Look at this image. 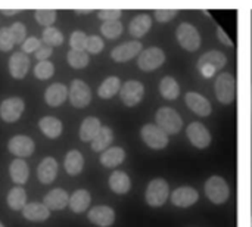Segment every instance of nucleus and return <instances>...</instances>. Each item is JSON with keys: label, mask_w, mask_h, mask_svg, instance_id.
I'll use <instances>...</instances> for the list:
<instances>
[{"label": "nucleus", "mask_w": 252, "mask_h": 227, "mask_svg": "<svg viewBox=\"0 0 252 227\" xmlns=\"http://www.w3.org/2000/svg\"><path fill=\"white\" fill-rule=\"evenodd\" d=\"M155 120H157V126L165 134H177L182 130V127H183L182 117L173 108L164 106V108L158 109V112L155 115Z\"/></svg>", "instance_id": "f257e3e1"}, {"label": "nucleus", "mask_w": 252, "mask_h": 227, "mask_svg": "<svg viewBox=\"0 0 252 227\" xmlns=\"http://www.w3.org/2000/svg\"><path fill=\"white\" fill-rule=\"evenodd\" d=\"M205 195L213 204H224L230 196V188L227 182L220 176H213L205 183Z\"/></svg>", "instance_id": "f03ea898"}, {"label": "nucleus", "mask_w": 252, "mask_h": 227, "mask_svg": "<svg viewBox=\"0 0 252 227\" xmlns=\"http://www.w3.org/2000/svg\"><path fill=\"white\" fill-rule=\"evenodd\" d=\"M226 56L219 50H211L204 53L198 61V69L202 77H213L217 71H220L226 65Z\"/></svg>", "instance_id": "7ed1b4c3"}, {"label": "nucleus", "mask_w": 252, "mask_h": 227, "mask_svg": "<svg viewBox=\"0 0 252 227\" xmlns=\"http://www.w3.org/2000/svg\"><path fill=\"white\" fill-rule=\"evenodd\" d=\"M176 37L179 44L189 52H195L198 50V47L201 46V35L198 32V30L189 24V22H182L177 30H176Z\"/></svg>", "instance_id": "20e7f679"}, {"label": "nucleus", "mask_w": 252, "mask_h": 227, "mask_svg": "<svg viewBox=\"0 0 252 227\" xmlns=\"http://www.w3.org/2000/svg\"><path fill=\"white\" fill-rule=\"evenodd\" d=\"M170 195V186L164 179H154L146 188V202L151 207H162Z\"/></svg>", "instance_id": "39448f33"}, {"label": "nucleus", "mask_w": 252, "mask_h": 227, "mask_svg": "<svg viewBox=\"0 0 252 227\" xmlns=\"http://www.w3.org/2000/svg\"><path fill=\"white\" fill-rule=\"evenodd\" d=\"M214 86H216V96L221 103L229 105L233 102L235 95H236V81L232 74L229 72L220 74Z\"/></svg>", "instance_id": "423d86ee"}, {"label": "nucleus", "mask_w": 252, "mask_h": 227, "mask_svg": "<svg viewBox=\"0 0 252 227\" xmlns=\"http://www.w3.org/2000/svg\"><path fill=\"white\" fill-rule=\"evenodd\" d=\"M69 102L75 108H84L92 100V90L83 80H72L69 84V93H68Z\"/></svg>", "instance_id": "0eeeda50"}, {"label": "nucleus", "mask_w": 252, "mask_h": 227, "mask_svg": "<svg viewBox=\"0 0 252 227\" xmlns=\"http://www.w3.org/2000/svg\"><path fill=\"white\" fill-rule=\"evenodd\" d=\"M7 149L10 154H13L16 158H27V157H31L34 154V149H35V143L34 140L30 137V136H25V134H16L13 137L9 139L7 142Z\"/></svg>", "instance_id": "6e6552de"}, {"label": "nucleus", "mask_w": 252, "mask_h": 227, "mask_svg": "<svg viewBox=\"0 0 252 227\" xmlns=\"http://www.w3.org/2000/svg\"><path fill=\"white\" fill-rule=\"evenodd\" d=\"M142 139L152 149H164L168 145V134H165L157 124H146L142 127Z\"/></svg>", "instance_id": "1a4fd4ad"}, {"label": "nucleus", "mask_w": 252, "mask_h": 227, "mask_svg": "<svg viewBox=\"0 0 252 227\" xmlns=\"http://www.w3.org/2000/svg\"><path fill=\"white\" fill-rule=\"evenodd\" d=\"M145 95V87L140 81L136 80H128L121 86L120 96L121 100L126 106H136Z\"/></svg>", "instance_id": "9d476101"}, {"label": "nucleus", "mask_w": 252, "mask_h": 227, "mask_svg": "<svg viewBox=\"0 0 252 227\" xmlns=\"http://www.w3.org/2000/svg\"><path fill=\"white\" fill-rule=\"evenodd\" d=\"M24 109H25V102L21 97L18 96L7 97L0 105V117L6 123H15L21 118Z\"/></svg>", "instance_id": "9b49d317"}, {"label": "nucleus", "mask_w": 252, "mask_h": 227, "mask_svg": "<svg viewBox=\"0 0 252 227\" xmlns=\"http://www.w3.org/2000/svg\"><path fill=\"white\" fill-rule=\"evenodd\" d=\"M165 61V55L159 47H149L139 55L137 65L142 71H154L159 68Z\"/></svg>", "instance_id": "f8f14e48"}, {"label": "nucleus", "mask_w": 252, "mask_h": 227, "mask_svg": "<svg viewBox=\"0 0 252 227\" xmlns=\"http://www.w3.org/2000/svg\"><path fill=\"white\" fill-rule=\"evenodd\" d=\"M186 134H188V139L190 140V143L198 149H205L211 143V134H210L208 129L201 123L189 124Z\"/></svg>", "instance_id": "ddd939ff"}, {"label": "nucleus", "mask_w": 252, "mask_h": 227, "mask_svg": "<svg viewBox=\"0 0 252 227\" xmlns=\"http://www.w3.org/2000/svg\"><path fill=\"white\" fill-rule=\"evenodd\" d=\"M89 222L99 227H109L115 222V211L108 205H96L87 214Z\"/></svg>", "instance_id": "4468645a"}, {"label": "nucleus", "mask_w": 252, "mask_h": 227, "mask_svg": "<svg viewBox=\"0 0 252 227\" xmlns=\"http://www.w3.org/2000/svg\"><path fill=\"white\" fill-rule=\"evenodd\" d=\"M142 43L140 41H127V43H123L117 47L112 49L111 52V58L115 61V62H127L133 58H136L137 55H140L142 52Z\"/></svg>", "instance_id": "2eb2a0df"}, {"label": "nucleus", "mask_w": 252, "mask_h": 227, "mask_svg": "<svg viewBox=\"0 0 252 227\" xmlns=\"http://www.w3.org/2000/svg\"><path fill=\"white\" fill-rule=\"evenodd\" d=\"M30 69V58L24 52H13L9 58V72L13 78L22 80Z\"/></svg>", "instance_id": "dca6fc26"}, {"label": "nucleus", "mask_w": 252, "mask_h": 227, "mask_svg": "<svg viewBox=\"0 0 252 227\" xmlns=\"http://www.w3.org/2000/svg\"><path fill=\"white\" fill-rule=\"evenodd\" d=\"M186 105L190 111H193L196 115L199 117H208L211 114V103L207 97H204L199 93L195 92H189L186 93Z\"/></svg>", "instance_id": "f3484780"}, {"label": "nucleus", "mask_w": 252, "mask_h": 227, "mask_svg": "<svg viewBox=\"0 0 252 227\" xmlns=\"http://www.w3.org/2000/svg\"><path fill=\"white\" fill-rule=\"evenodd\" d=\"M58 161L53 157H46L37 167V177L43 185H50L58 176Z\"/></svg>", "instance_id": "a211bd4d"}, {"label": "nucleus", "mask_w": 252, "mask_h": 227, "mask_svg": "<svg viewBox=\"0 0 252 227\" xmlns=\"http://www.w3.org/2000/svg\"><path fill=\"white\" fill-rule=\"evenodd\" d=\"M43 204L50 210V211H59L63 210L69 204V195L66 191L56 188L50 192H47L43 198Z\"/></svg>", "instance_id": "6ab92c4d"}, {"label": "nucleus", "mask_w": 252, "mask_h": 227, "mask_svg": "<svg viewBox=\"0 0 252 227\" xmlns=\"http://www.w3.org/2000/svg\"><path fill=\"white\" fill-rule=\"evenodd\" d=\"M198 198H199V195H198L196 189H193L190 186L179 188L171 194V202L180 208H188V207L193 205L198 201Z\"/></svg>", "instance_id": "aec40b11"}, {"label": "nucleus", "mask_w": 252, "mask_h": 227, "mask_svg": "<svg viewBox=\"0 0 252 227\" xmlns=\"http://www.w3.org/2000/svg\"><path fill=\"white\" fill-rule=\"evenodd\" d=\"M69 89L62 83L50 84L44 92V100L49 106H59L68 99Z\"/></svg>", "instance_id": "412c9836"}, {"label": "nucleus", "mask_w": 252, "mask_h": 227, "mask_svg": "<svg viewBox=\"0 0 252 227\" xmlns=\"http://www.w3.org/2000/svg\"><path fill=\"white\" fill-rule=\"evenodd\" d=\"M9 174H10L12 182L16 183L18 186H22L24 183H27V180L30 177V168H28V164L25 162V160L15 158L9 165Z\"/></svg>", "instance_id": "4be33fe9"}, {"label": "nucleus", "mask_w": 252, "mask_h": 227, "mask_svg": "<svg viewBox=\"0 0 252 227\" xmlns=\"http://www.w3.org/2000/svg\"><path fill=\"white\" fill-rule=\"evenodd\" d=\"M22 216L30 222H46L50 217V210L43 202H31L24 207Z\"/></svg>", "instance_id": "5701e85b"}, {"label": "nucleus", "mask_w": 252, "mask_h": 227, "mask_svg": "<svg viewBox=\"0 0 252 227\" xmlns=\"http://www.w3.org/2000/svg\"><path fill=\"white\" fill-rule=\"evenodd\" d=\"M38 129L41 130V133L49 137V139H56L61 136L62 130H63V126H62V121L58 120L56 117H52V115H47V117H43L40 118L38 121Z\"/></svg>", "instance_id": "b1692460"}, {"label": "nucleus", "mask_w": 252, "mask_h": 227, "mask_svg": "<svg viewBox=\"0 0 252 227\" xmlns=\"http://www.w3.org/2000/svg\"><path fill=\"white\" fill-rule=\"evenodd\" d=\"M126 160V152L120 146H112L108 148L105 152L100 155V164L106 168H115L118 167L123 161Z\"/></svg>", "instance_id": "393cba45"}, {"label": "nucleus", "mask_w": 252, "mask_h": 227, "mask_svg": "<svg viewBox=\"0 0 252 227\" xmlns=\"http://www.w3.org/2000/svg\"><path fill=\"white\" fill-rule=\"evenodd\" d=\"M90 202H92L90 192L86 191V189H78V191H75L69 196V204L68 205H69V208H71L72 213L80 214V213H84L89 208Z\"/></svg>", "instance_id": "a878e982"}, {"label": "nucleus", "mask_w": 252, "mask_h": 227, "mask_svg": "<svg viewBox=\"0 0 252 227\" xmlns=\"http://www.w3.org/2000/svg\"><path fill=\"white\" fill-rule=\"evenodd\" d=\"M152 27V19L149 15L143 13V15H137L134 16L131 21H130V25H128V31L130 34L134 37V38H140L143 37Z\"/></svg>", "instance_id": "bb28decb"}, {"label": "nucleus", "mask_w": 252, "mask_h": 227, "mask_svg": "<svg viewBox=\"0 0 252 227\" xmlns=\"http://www.w3.org/2000/svg\"><path fill=\"white\" fill-rule=\"evenodd\" d=\"M102 124L96 117H87L80 126V139L83 142H92L100 131Z\"/></svg>", "instance_id": "cd10ccee"}, {"label": "nucleus", "mask_w": 252, "mask_h": 227, "mask_svg": "<svg viewBox=\"0 0 252 227\" xmlns=\"http://www.w3.org/2000/svg\"><path fill=\"white\" fill-rule=\"evenodd\" d=\"M63 167L66 170V173L69 176H77L83 171L84 167V158L81 155L80 151L72 149L65 155V161H63Z\"/></svg>", "instance_id": "c85d7f7f"}, {"label": "nucleus", "mask_w": 252, "mask_h": 227, "mask_svg": "<svg viewBox=\"0 0 252 227\" xmlns=\"http://www.w3.org/2000/svg\"><path fill=\"white\" fill-rule=\"evenodd\" d=\"M109 188L112 192L118 194V195H124L130 191L131 188V182L130 177L124 173V171H114L109 177Z\"/></svg>", "instance_id": "c756f323"}, {"label": "nucleus", "mask_w": 252, "mask_h": 227, "mask_svg": "<svg viewBox=\"0 0 252 227\" xmlns=\"http://www.w3.org/2000/svg\"><path fill=\"white\" fill-rule=\"evenodd\" d=\"M6 202L10 210L13 211H22L24 207L27 205V192L24 191L22 186H15L9 191Z\"/></svg>", "instance_id": "7c9ffc66"}, {"label": "nucleus", "mask_w": 252, "mask_h": 227, "mask_svg": "<svg viewBox=\"0 0 252 227\" xmlns=\"http://www.w3.org/2000/svg\"><path fill=\"white\" fill-rule=\"evenodd\" d=\"M121 89V80L118 77H108L102 81V84L97 89V95L102 99H111L112 96H115Z\"/></svg>", "instance_id": "2f4dec72"}, {"label": "nucleus", "mask_w": 252, "mask_h": 227, "mask_svg": "<svg viewBox=\"0 0 252 227\" xmlns=\"http://www.w3.org/2000/svg\"><path fill=\"white\" fill-rule=\"evenodd\" d=\"M114 140V133L109 127H102L97 136L92 140V149L94 152H105Z\"/></svg>", "instance_id": "473e14b6"}, {"label": "nucleus", "mask_w": 252, "mask_h": 227, "mask_svg": "<svg viewBox=\"0 0 252 227\" xmlns=\"http://www.w3.org/2000/svg\"><path fill=\"white\" fill-rule=\"evenodd\" d=\"M159 92L162 95L164 99L168 100H174L176 97H179L180 95V87L177 84V81L173 77H164L159 83Z\"/></svg>", "instance_id": "72a5a7b5"}, {"label": "nucleus", "mask_w": 252, "mask_h": 227, "mask_svg": "<svg viewBox=\"0 0 252 227\" xmlns=\"http://www.w3.org/2000/svg\"><path fill=\"white\" fill-rule=\"evenodd\" d=\"M66 61L69 64V66L75 68V69H81V68H86L89 65V53L87 52H78V50H69L68 55H66Z\"/></svg>", "instance_id": "f704fd0d"}, {"label": "nucleus", "mask_w": 252, "mask_h": 227, "mask_svg": "<svg viewBox=\"0 0 252 227\" xmlns=\"http://www.w3.org/2000/svg\"><path fill=\"white\" fill-rule=\"evenodd\" d=\"M41 38L44 41L46 46L49 47H53V46H61L63 43V34L55 28V27H47L43 30V34H41Z\"/></svg>", "instance_id": "c9c22d12"}, {"label": "nucleus", "mask_w": 252, "mask_h": 227, "mask_svg": "<svg viewBox=\"0 0 252 227\" xmlns=\"http://www.w3.org/2000/svg\"><path fill=\"white\" fill-rule=\"evenodd\" d=\"M100 31H102V34L106 38L114 40V38H117V37L121 35V32H123V24L120 21H106V22L102 24Z\"/></svg>", "instance_id": "e433bc0d"}, {"label": "nucleus", "mask_w": 252, "mask_h": 227, "mask_svg": "<svg viewBox=\"0 0 252 227\" xmlns=\"http://www.w3.org/2000/svg\"><path fill=\"white\" fill-rule=\"evenodd\" d=\"M34 16L40 25H44L47 28V27H52V24L56 21V10L55 9H35Z\"/></svg>", "instance_id": "4c0bfd02"}, {"label": "nucleus", "mask_w": 252, "mask_h": 227, "mask_svg": "<svg viewBox=\"0 0 252 227\" xmlns=\"http://www.w3.org/2000/svg\"><path fill=\"white\" fill-rule=\"evenodd\" d=\"M55 74V65L50 61H41L34 66V75L38 80H47Z\"/></svg>", "instance_id": "58836bf2"}, {"label": "nucleus", "mask_w": 252, "mask_h": 227, "mask_svg": "<svg viewBox=\"0 0 252 227\" xmlns=\"http://www.w3.org/2000/svg\"><path fill=\"white\" fill-rule=\"evenodd\" d=\"M87 40L89 37L86 35V32L83 31H74L69 37V44L72 50H78V52H86L87 47Z\"/></svg>", "instance_id": "ea45409f"}, {"label": "nucleus", "mask_w": 252, "mask_h": 227, "mask_svg": "<svg viewBox=\"0 0 252 227\" xmlns=\"http://www.w3.org/2000/svg\"><path fill=\"white\" fill-rule=\"evenodd\" d=\"M9 31H10V35L15 41V44H22L27 38V28L22 22H13L10 27H9Z\"/></svg>", "instance_id": "a19ab883"}, {"label": "nucleus", "mask_w": 252, "mask_h": 227, "mask_svg": "<svg viewBox=\"0 0 252 227\" xmlns=\"http://www.w3.org/2000/svg\"><path fill=\"white\" fill-rule=\"evenodd\" d=\"M15 46V41L10 35L9 27H3L0 28V50L1 52H9L12 50Z\"/></svg>", "instance_id": "79ce46f5"}, {"label": "nucleus", "mask_w": 252, "mask_h": 227, "mask_svg": "<svg viewBox=\"0 0 252 227\" xmlns=\"http://www.w3.org/2000/svg\"><path fill=\"white\" fill-rule=\"evenodd\" d=\"M103 46H105V43H103V40H102L99 35H90L89 40H87V47H86V50H87V53L97 55V53L102 52Z\"/></svg>", "instance_id": "37998d69"}, {"label": "nucleus", "mask_w": 252, "mask_h": 227, "mask_svg": "<svg viewBox=\"0 0 252 227\" xmlns=\"http://www.w3.org/2000/svg\"><path fill=\"white\" fill-rule=\"evenodd\" d=\"M123 15V10L121 9H100L97 12V16L106 22V21H118V18Z\"/></svg>", "instance_id": "c03bdc74"}, {"label": "nucleus", "mask_w": 252, "mask_h": 227, "mask_svg": "<svg viewBox=\"0 0 252 227\" xmlns=\"http://www.w3.org/2000/svg\"><path fill=\"white\" fill-rule=\"evenodd\" d=\"M21 46H22V52L24 53H32V52L35 53L41 47V41L37 37H27L25 41Z\"/></svg>", "instance_id": "a18cd8bd"}, {"label": "nucleus", "mask_w": 252, "mask_h": 227, "mask_svg": "<svg viewBox=\"0 0 252 227\" xmlns=\"http://www.w3.org/2000/svg\"><path fill=\"white\" fill-rule=\"evenodd\" d=\"M177 9H157L155 10V18L158 22H168L173 18H176Z\"/></svg>", "instance_id": "49530a36"}, {"label": "nucleus", "mask_w": 252, "mask_h": 227, "mask_svg": "<svg viewBox=\"0 0 252 227\" xmlns=\"http://www.w3.org/2000/svg\"><path fill=\"white\" fill-rule=\"evenodd\" d=\"M52 53H53V50H52V47H49V46H41L34 55H35V58H37V61L38 62H41V61H47L50 56H52Z\"/></svg>", "instance_id": "de8ad7c7"}, {"label": "nucleus", "mask_w": 252, "mask_h": 227, "mask_svg": "<svg viewBox=\"0 0 252 227\" xmlns=\"http://www.w3.org/2000/svg\"><path fill=\"white\" fill-rule=\"evenodd\" d=\"M217 35H219V38H220V41H221L223 44H226V46H233V41L230 40V37L226 34V31H224L221 27H217Z\"/></svg>", "instance_id": "09e8293b"}, {"label": "nucleus", "mask_w": 252, "mask_h": 227, "mask_svg": "<svg viewBox=\"0 0 252 227\" xmlns=\"http://www.w3.org/2000/svg\"><path fill=\"white\" fill-rule=\"evenodd\" d=\"M1 12H3V13H6V15H10V16H12L13 13H18V12H19V9H4V7H3V9H1Z\"/></svg>", "instance_id": "8fccbe9b"}, {"label": "nucleus", "mask_w": 252, "mask_h": 227, "mask_svg": "<svg viewBox=\"0 0 252 227\" xmlns=\"http://www.w3.org/2000/svg\"><path fill=\"white\" fill-rule=\"evenodd\" d=\"M75 12L77 13H89V12H92V9H75Z\"/></svg>", "instance_id": "3c124183"}, {"label": "nucleus", "mask_w": 252, "mask_h": 227, "mask_svg": "<svg viewBox=\"0 0 252 227\" xmlns=\"http://www.w3.org/2000/svg\"><path fill=\"white\" fill-rule=\"evenodd\" d=\"M0 227H4V226H3V223H1V222H0Z\"/></svg>", "instance_id": "603ef678"}]
</instances>
